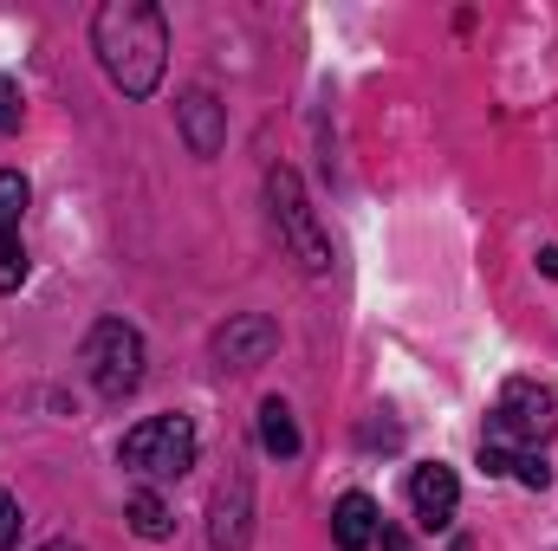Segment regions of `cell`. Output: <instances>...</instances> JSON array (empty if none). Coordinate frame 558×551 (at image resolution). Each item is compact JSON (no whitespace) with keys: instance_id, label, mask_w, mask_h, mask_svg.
Wrapping results in <instances>:
<instances>
[{"instance_id":"6da1fadb","label":"cell","mask_w":558,"mask_h":551,"mask_svg":"<svg viewBox=\"0 0 558 551\" xmlns=\"http://www.w3.org/2000/svg\"><path fill=\"white\" fill-rule=\"evenodd\" d=\"M92 52L124 98H149L169 65V20L149 0H105L92 13Z\"/></svg>"},{"instance_id":"7a4b0ae2","label":"cell","mask_w":558,"mask_h":551,"mask_svg":"<svg viewBox=\"0 0 558 551\" xmlns=\"http://www.w3.org/2000/svg\"><path fill=\"white\" fill-rule=\"evenodd\" d=\"M553 421H558V415H553V390H539V383L513 377V383L500 390L494 415H487V434H481V467H487V474H520V461L546 448Z\"/></svg>"},{"instance_id":"3957f363","label":"cell","mask_w":558,"mask_h":551,"mask_svg":"<svg viewBox=\"0 0 558 551\" xmlns=\"http://www.w3.org/2000/svg\"><path fill=\"white\" fill-rule=\"evenodd\" d=\"M195 448H202V434H195L189 415H149V421H137L124 434L118 454H124V467L137 474L143 487H162V480H182L195 467Z\"/></svg>"},{"instance_id":"277c9868","label":"cell","mask_w":558,"mask_h":551,"mask_svg":"<svg viewBox=\"0 0 558 551\" xmlns=\"http://www.w3.org/2000/svg\"><path fill=\"white\" fill-rule=\"evenodd\" d=\"M78 364H85V377H92V390H98L105 403L137 396V383H143V331L137 325H124V318H98L92 338H85V351H78Z\"/></svg>"},{"instance_id":"5b68a950","label":"cell","mask_w":558,"mask_h":551,"mask_svg":"<svg viewBox=\"0 0 558 551\" xmlns=\"http://www.w3.org/2000/svg\"><path fill=\"white\" fill-rule=\"evenodd\" d=\"M267 208H274L279 241L299 254V267H305V273H331V241H325V228H318V215H312V201H305V182H299L286 162L267 169Z\"/></svg>"},{"instance_id":"8992f818","label":"cell","mask_w":558,"mask_h":551,"mask_svg":"<svg viewBox=\"0 0 558 551\" xmlns=\"http://www.w3.org/2000/svg\"><path fill=\"white\" fill-rule=\"evenodd\" d=\"M247 539H254V474L247 467H228V480L208 500V546L247 551Z\"/></svg>"},{"instance_id":"52a82bcc","label":"cell","mask_w":558,"mask_h":551,"mask_svg":"<svg viewBox=\"0 0 558 551\" xmlns=\"http://www.w3.org/2000/svg\"><path fill=\"white\" fill-rule=\"evenodd\" d=\"M274 351H279V325L267 318V311H241V318H228V325L215 331V344H208L215 370H260Z\"/></svg>"},{"instance_id":"ba28073f","label":"cell","mask_w":558,"mask_h":551,"mask_svg":"<svg viewBox=\"0 0 558 551\" xmlns=\"http://www.w3.org/2000/svg\"><path fill=\"white\" fill-rule=\"evenodd\" d=\"M33 188L20 169H0V292H20L26 279V247H20V215H26Z\"/></svg>"},{"instance_id":"9c48e42d","label":"cell","mask_w":558,"mask_h":551,"mask_svg":"<svg viewBox=\"0 0 558 551\" xmlns=\"http://www.w3.org/2000/svg\"><path fill=\"white\" fill-rule=\"evenodd\" d=\"M175 124H182V143H189V156H221V143H228V105L215 98V91H182V105H175Z\"/></svg>"},{"instance_id":"30bf717a","label":"cell","mask_w":558,"mask_h":551,"mask_svg":"<svg viewBox=\"0 0 558 551\" xmlns=\"http://www.w3.org/2000/svg\"><path fill=\"white\" fill-rule=\"evenodd\" d=\"M410 506H416V519L428 532H441L448 519H454V506H461V480H454V467H441V461H428L410 474Z\"/></svg>"},{"instance_id":"8fae6325","label":"cell","mask_w":558,"mask_h":551,"mask_svg":"<svg viewBox=\"0 0 558 551\" xmlns=\"http://www.w3.org/2000/svg\"><path fill=\"white\" fill-rule=\"evenodd\" d=\"M377 532H384V513H377L371 493H344L331 506V539H338V551H371Z\"/></svg>"},{"instance_id":"7c38bea8","label":"cell","mask_w":558,"mask_h":551,"mask_svg":"<svg viewBox=\"0 0 558 551\" xmlns=\"http://www.w3.org/2000/svg\"><path fill=\"white\" fill-rule=\"evenodd\" d=\"M124 519H131V532H137V539H149V546H162V539L175 532V519H169V500H162L156 487H137V493H131Z\"/></svg>"},{"instance_id":"4fadbf2b","label":"cell","mask_w":558,"mask_h":551,"mask_svg":"<svg viewBox=\"0 0 558 551\" xmlns=\"http://www.w3.org/2000/svg\"><path fill=\"white\" fill-rule=\"evenodd\" d=\"M260 448H267L274 461H292V454H299V421H292V409H286L279 396L260 403Z\"/></svg>"},{"instance_id":"5bb4252c","label":"cell","mask_w":558,"mask_h":551,"mask_svg":"<svg viewBox=\"0 0 558 551\" xmlns=\"http://www.w3.org/2000/svg\"><path fill=\"white\" fill-rule=\"evenodd\" d=\"M20 118H26V98H20V85L0 72V131H20Z\"/></svg>"},{"instance_id":"9a60e30c","label":"cell","mask_w":558,"mask_h":551,"mask_svg":"<svg viewBox=\"0 0 558 551\" xmlns=\"http://www.w3.org/2000/svg\"><path fill=\"white\" fill-rule=\"evenodd\" d=\"M13 539H20V506H13V493L0 487V551L13 546Z\"/></svg>"},{"instance_id":"2e32d148","label":"cell","mask_w":558,"mask_h":551,"mask_svg":"<svg viewBox=\"0 0 558 551\" xmlns=\"http://www.w3.org/2000/svg\"><path fill=\"white\" fill-rule=\"evenodd\" d=\"M377 546H384V551H410V546H403V532H390V526L377 532Z\"/></svg>"},{"instance_id":"e0dca14e","label":"cell","mask_w":558,"mask_h":551,"mask_svg":"<svg viewBox=\"0 0 558 551\" xmlns=\"http://www.w3.org/2000/svg\"><path fill=\"white\" fill-rule=\"evenodd\" d=\"M539 267H546V279H558V247H546V254H539Z\"/></svg>"},{"instance_id":"ac0fdd59","label":"cell","mask_w":558,"mask_h":551,"mask_svg":"<svg viewBox=\"0 0 558 551\" xmlns=\"http://www.w3.org/2000/svg\"><path fill=\"white\" fill-rule=\"evenodd\" d=\"M39 551H78V546H65V539H52V546H39Z\"/></svg>"}]
</instances>
